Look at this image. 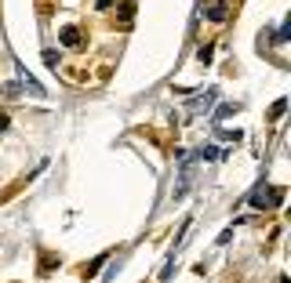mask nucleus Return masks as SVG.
<instances>
[{"label":"nucleus","mask_w":291,"mask_h":283,"mask_svg":"<svg viewBox=\"0 0 291 283\" xmlns=\"http://www.w3.org/2000/svg\"><path fill=\"white\" fill-rule=\"evenodd\" d=\"M233 113H237V102H226V105H219V109H215V116H211V120L222 123L226 116H233Z\"/></svg>","instance_id":"5"},{"label":"nucleus","mask_w":291,"mask_h":283,"mask_svg":"<svg viewBox=\"0 0 291 283\" xmlns=\"http://www.w3.org/2000/svg\"><path fill=\"white\" fill-rule=\"evenodd\" d=\"M280 200H284V189H269L266 182H258L251 189V196H248V207L266 211V207H280Z\"/></svg>","instance_id":"2"},{"label":"nucleus","mask_w":291,"mask_h":283,"mask_svg":"<svg viewBox=\"0 0 291 283\" xmlns=\"http://www.w3.org/2000/svg\"><path fill=\"white\" fill-rule=\"evenodd\" d=\"M131 19H135V4H124V8H120V22L131 26Z\"/></svg>","instance_id":"9"},{"label":"nucleus","mask_w":291,"mask_h":283,"mask_svg":"<svg viewBox=\"0 0 291 283\" xmlns=\"http://www.w3.org/2000/svg\"><path fill=\"white\" fill-rule=\"evenodd\" d=\"M44 62H48L51 69H58V62H62V55H58V51H44Z\"/></svg>","instance_id":"11"},{"label":"nucleus","mask_w":291,"mask_h":283,"mask_svg":"<svg viewBox=\"0 0 291 283\" xmlns=\"http://www.w3.org/2000/svg\"><path fill=\"white\" fill-rule=\"evenodd\" d=\"M284 109H287V98H277V102H273V109H269V116H273V120L284 116Z\"/></svg>","instance_id":"8"},{"label":"nucleus","mask_w":291,"mask_h":283,"mask_svg":"<svg viewBox=\"0 0 291 283\" xmlns=\"http://www.w3.org/2000/svg\"><path fill=\"white\" fill-rule=\"evenodd\" d=\"M106 8H113V0H99V11H106Z\"/></svg>","instance_id":"12"},{"label":"nucleus","mask_w":291,"mask_h":283,"mask_svg":"<svg viewBox=\"0 0 291 283\" xmlns=\"http://www.w3.org/2000/svg\"><path fill=\"white\" fill-rule=\"evenodd\" d=\"M106 258H110V254H99L95 261H91V265H87V276H95V272L102 269V265H106Z\"/></svg>","instance_id":"10"},{"label":"nucleus","mask_w":291,"mask_h":283,"mask_svg":"<svg viewBox=\"0 0 291 283\" xmlns=\"http://www.w3.org/2000/svg\"><path fill=\"white\" fill-rule=\"evenodd\" d=\"M76 33H80V29H73V26L62 29V44H66V47H80V37H76Z\"/></svg>","instance_id":"6"},{"label":"nucleus","mask_w":291,"mask_h":283,"mask_svg":"<svg viewBox=\"0 0 291 283\" xmlns=\"http://www.w3.org/2000/svg\"><path fill=\"white\" fill-rule=\"evenodd\" d=\"M287 37H291V19H284V26L277 29V37H273V40H277V44H284Z\"/></svg>","instance_id":"7"},{"label":"nucleus","mask_w":291,"mask_h":283,"mask_svg":"<svg viewBox=\"0 0 291 283\" xmlns=\"http://www.w3.org/2000/svg\"><path fill=\"white\" fill-rule=\"evenodd\" d=\"M0 131H8V116L4 113H0Z\"/></svg>","instance_id":"13"},{"label":"nucleus","mask_w":291,"mask_h":283,"mask_svg":"<svg viewBox=\"0 0 291 283\" xmlns=\"http://www.w3.org/2000/svg\"><path fill=\"white\" fill-rule=\"evenodd\" d=\"M226 15H229V0H219V4L208 11V19H211V22H222Z\"/></svg>","instance_id":"4"},{"label":"nucleus","mask_w":291,"mask_h":283,"mask_svg":"<svg viewBox=\"0 0 291 283\" xmlns=\"http://www.w3.org/2000/svg\"><path fill=\"white\" fill-rule=\"evenodd\" d=\"M186 113L189 116H201V113H208V109H211V102H215L219 98V94H215V87H211V91H204V94H186Z\"/></svg>","instance_id":"3"},{"label":"nucleus","mask_w":291,"mask_h":283,"mask_svg":"<svg viewBox=\"0 0 291 283\" xmlns=\"http://www.w3.org/2000/svg\"><path fill=\"white\" fill-rule=\"evenodd\" d=\"M178 160H182V167H178V182H175V189H171V200H182V196L197 185V164H201L193 153H189V156L178 153Z\"/></svg>","instance_id":"1"}]
</instances>
